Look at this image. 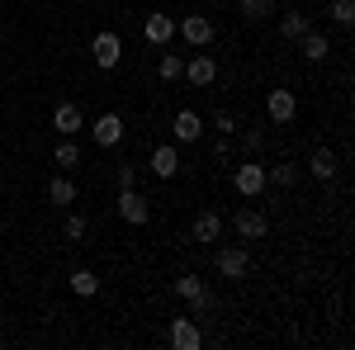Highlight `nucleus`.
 I'll return each mask as SVG.
<instances>
[{
  "instance_id": "nucleus-1",
  "label": "nucleus",
  "mask_w": 355,
  "mask_h": 350,
  "mask_svg": "<svg viewBox=\"0 0 355 350\" xmlns=\"http://www.w3.org/2000/svg\"><path fill=\"white\" fill-rule=\"evenodd\" d=\"M214 270L223 279H246L251 274V251L246 246H218L214 251Z\"/></svg>"
},
{
  "instance_id": "nucleus-2",
  "label": "nucleus",
  "mask_w": 355,
  "mask_h": 350,
  "mask_svg": "<svg viewBox=\"0 0 355 350\" xmlns=\"http://www.w3.org/2000/svg\"><path fill=\"white\" fill-rule=\"evenodd\" d=\"M232 189H237L242 199H261V189H266V166L246 157V161L232 170Z\"/></svg>"
},
{
  "instance_id": "nucleus-3",
  "label": "nucleus",
  "mask_w": 355,
  "mask_h": 350,
  "mask_svg": "<svg viewBox=\"0 0 355 350\" xmlns=\"http://www.w3.org/2000/svg\"><path fill=\"white\" fill-rule=\"evenodd\" d=\"M90 57L100 62V71H114V67H119V57H123L119 33H114V28H100V33L90 38Z\"/></svg>"
},
{
  "instance_id": "nucleus-4",
  "label": "nucleus",
  "mask_w": 355,
  "mask_h": 350,
  "mask_svg": "<svg viewBox=\"0 0 355 350\" xmlns=\"http://www.w3.org/2000/svg\"><path fill=\"white\" fill-rule=\"evenodd\" d=\"M166 341L175 350H199L204 346V331H199V317H175L171 331H166Z\"/></svg>"
},
{
  "instance_id": "nucleus-5",
  "label": "nucleus",
  "mask_w": 355,
  "mask_h": 350,
  "mask_svg": "<svg viewBox=\"0 0 355 350\" xmlns=\"http://www.w3.org/2000/svg\"><path fill=\"white\" fill-rule=\"evenodd\" d=\"M232 227H237L242 242H261V237L270 232V222H266L261 209H237V213H232Z\"/></svg>"
},
{
  "instance_id": "nucleus-6",
  "label": "nucleus",
  "mask_w": 355,
  "mask_h": 350,
  "mask_svg": "<svg viewBox=\"0 0 355 350\" xmlns=\"http://www.w3.org/2000/svg\"><path fill=\"white\" fill-rule=\"evenodd\" d=\"M266 114H270V123H294L299 95H294V90H270V95H266Z\"/></svg>"
},
{
  "instance_id": "nucleus-7",
  "label": "nucleus",
  "mask_w": 355,
  "mask_h": 350,
  "mask_svg": "<svg viewBox=\"0 0 355 350\" xmlns=\"http://www.w3.org/2000/svg\"><path fill=\"white\" fill-rule=\"evenodd\" d=\"M119 218H123V222H133V227H142V222L152 218V204H147L137 189H119Z\"/></svg>"
},
{
  "instance_id": "nucleus-8",
  "label": "nucleus",
  "mask_w": 355,
  "mask_h": 350,
  "mask_svg": "<svg viewBox=\"0 0 355 350\" xmlns=\"http://www.w3.org/2000/svg\"><path fill=\"white\" fill-rule=\"evenodd\" d=\"M180 38H185L190 48L214 43V19H209V15H185V19H180Z\"/></svg>"
},
{
  "instance_id": "nucleus-9",
  "label": "nucleus",
  "mask_w": 355,
  "mask_h": 350,
  "mask_svg": "<svg viewBox=\"0 0 355 350\" xmlns=\"http://www.w3.org/2000/svg\"><path fill=\"white\" fill-rule=\"evenodd\" d=\"M180 152H175V142H162L157 152H152V175L157 180H171V175H180Z\"/></svg>"
},
{
  "instance_id": "nucleus-10",
  "label": "nucleus",
  "mask_w": 355,
  "mask_h": 350,
  "mask_svg": "<svg viewBox=\"0 0 355 350\" xmlns=\"http://www.w3.org/2000/svg\"><path fill=\"white\" fill-rule=\"evenodd\" d=\"M90 133H95V147H119V137H123V119H119V114H100V119L90 123Z\"/></svg>"
},
{
  "instance_id": "nucleus-11",
  "label": "nucleus",
  "mask_w": 355,
  "mask_h": 350,
  "mask_svg": "<svg viewBox=\"0 0 355 350\" xmlns=\"http://www.w3.org/2000/svg\"><path fill=\"white\" fill-rule=\"evenodd\" d=\"M218 237H223V213H218V209H204V213L194 218V242L214 246Z\"/></svg>"
},
{
  "instance_id": "nucleus-12",
  "label": "nucleus",
  "mask_w": 355,
  "mask_h": 350,
  "mask_svg": "<svg viewBox=\"0 0 355 350\" xmlns=\"http://www.w3.org/2000/svg\"><path fill=\"white\" fill-rule=\"evenodd\" d=\"M81 123H85V119H81V109L71 105V100H62V105L53 109V128L62 137H76V133H81Z\"/></svg>"
},
{
  "instance_id": "nucleus-13",
  "label": "nucleus",
  "mask_w": 355,
  "mask_h": 350,
  "mask_svg": "<svg viewBox=\"0 0 355 350\" xmlns=\"http://www.w3.org/2000/svg\"><path fill=\"white\" fill-rule=\"evenodd\" d=\"M185 76H190V85H199V90H204V85H214V76H218V62H214L209 53H199V57H190V62H185Z\"/></svg>"
},
{
  "instance_id": "nucleus-14",
  "label": "nucleus",
  "mask_w": 355,
  "mask_h": 350,
  "mask_svg": "<svg viewBox=\"0 0 355 350\" xmlns=\"http://www.w3.org/2000/svg\"><path fill=\"white\" fill-rule=\"evenodd\" d=\"M142 33H147V43H152V48H162V43L175 38V19H171V15H147Z\"/></svg>"
},
{
  "instance_id": "nucleus-15",
  "label": "nucleus",
  "mask_w": 355,
  "mask_h": 350,
  "mask_svg": "<svg viewBox=\"0 0 355 350\" xmlns=\"http://www.w3.org/2000/svg\"><path fill=\"white\" fill-rule=\"evenodd\" d=\"M199 137H204V119L194 109H180L175 114V142H199Z\"/></svg>"
},
{
  "instance_id": "nucleus-16",
  "label": "nucleus",
  "mask_w": 355,
  "mask_h": 350,
  "mask_svg": "<svg viewBox=\"0 0 355 350\" xmlns=\"http://www.w3.org/2000/svg\"><path fill=\"white\" fill-rule=\"evenodd\" d=\"M308 175H313V180H331V175H336V152L318 147V152L308 157Z\"/></svg>"
},
{
  "instance_id": "nucleus-17",
  "label": "nucleus",
  "mask_w": 355,
  "mask_h": 350,
  "mask_svg": "<svg viewBox=\"0 0 355 350\" xmlns=\"http://www.w3.org/2000/svg\"><path fill=\"white\" fill-rule=\"evenodd\" d=\"M308 28H313V19H308V15H299V10H289V15H279V33H284L289 43H294V38H303Z\"/></svg>"
},
{
  "instance_id": "nucleus-18",
  "label": "nucleus",
  "mask_w": 355,
  "mask_h": 350,
  "mask_svg": "<svg viewBox=\"0 0 355 350\" xmlns=\"http://www.w3.org/2000/svg\"><path fill=\"white\" fill-rule=\"evenodd\" d=\"M299 43H303V57H308V62H327V53H331V48H327V38H322L318 28H308V33H303Z\"/></svg>"
},
{
  "instance_id": "nucleus-19",
  "label": "nucleus",
  "mask_w": 355,
  "mask_h": 350,
  "mask_svg": "<svg viewBox=\"0 0 355 350\" xmlns=\"http://www.w3.org/2000/svg\"><path fill=\"white\" fill-rule=\"evenodd\" d=\"M299 180V166L294 161H279V166H266V185H279V189H289Z\"/></svg>"
},
{
  "instance_id": "nucleus-20",
  "label": "nucleus",
  "mask_w": 355,
  "mask_h": 350,
  "mask_svg": "<svg viewBox=\"0 0 355 350\" xmlns=\"http://www.w3.org/2000/svg\"><path fill=\"white\" fill-rule=\"evenodd\" d=\"M48 199H53L57 209H67V204H76V185H71L67 175H53V185H48Z\"/></svg>"
},
{
  "instance_id": "nucleus-21",
  "label": "nucleus",
  "mask_w": 355,
  "mask_h": 350,
  "mask_svg": "<svg viewBox=\"0 0 355 350\" xmlns=\"http://www.w3.org/2000/svg\"><path fill=\"white\" fill-rule=\"evenodd\" d=\"M71 289H76L81 298L100 294V274H95V270H71Z\"/></svg>"
},
{
  "instance_id": "nucleus-22",
  "label": "nucleus",
  "mask_w": 355,
  "mask_h": 350,
  "mask_svg": "<svg viewBox=\"0 0 355 350\" xmlns=\"http://www.w3.org/2000/svg\"><path fill=\"white\" fill-rule=\"evenodd\" d=\"M175 294L185 298V303H194L199 294H209V284H204L199 274H180V279H175Z\"/></svg>"
},
{
  "instance_id": "nucleus-23",
  "label": "nucleus",
  "mask_w": 355,
  "mask_h": 350,
  "mask_svg": "<svg viewBox=\"0 0 355 350\" xmlns=\"http://www.w3.org/2000/svg\"><path fill=\"white\" fill-rule=\"evenodd\" d=\"M157 76H162V81H180V76H185V62H180L175 53H162V62H157Z\"/></svg>"
},
{
  "instance_id": "nucleus-24",
  "label": "nucleus",
  "mask_w": 355,
  "mask_h": 350,
  "mask_svg": "<svg viewBox=\"0 0 355 350\" xmlns=\"http://www.w3.org/2000/svg\"><path fill=\"white\" fill-rule=\"evenodd\" d=\"M331 24H341V28H351L355 24V0H331Z\"/></svg>"
},
{
  "instance_id": "nucleus-25",
  "label": "nucleus",
  "mask_w": 355,
  "mask_h": 350,
  "mask_svg": "<svg viewBox=\"0 0 355 350\" xmlns=\"http://www.w3.org/2000/svg\"><path fill=\"white\" fill-rule=\"evenodd\" d=\"M57 166H62V170H67V166H76L81 161V147H76V142H71V137H62V142H57Z\"/></svg>"
},
{
  "instance_id": "nucleus-26",
  "label": "nucleus",
  "mask_w": 355,
  "mask_h": 350,
  "mask_svg": "<svg viewBox=\"0 0 355 350\" xmlns=\"http://www.w3.org/2000/svg\"><path fill=\"white\" fill-rule=\"evenodd\" d=\"M237 5H242L246 19H270L275 15V0H237Z\"/></svg>"
},
{
  "instance_id": "nucleus-27",
  "label": "nucleus",
  "mask_w": 355,
  "mask_h": 350,
  "mask_svg": "<svg viewBox=\"0 0 355 350\" xmlns=\"http://www.w3.org/2000/svg\"><path fill=\"white\" fill-rule=\"evenodd\" d=\"M214 133H223V137L237 133V119H232V109H214Z\"/></svg>"
},
{
  "instance_id": "nucleus-28",
  "label": "nucleus",
  "mask_w": 355,
  "mask_h": 350,
  "mask_svg": "<svg viewBox=\"0 0 355 350\" xmlns=\"http://www.w3.org/2000/svg\"><path fill=\"white\" fill-rule=\"evenodd\" d=\"M114 180H119V189H137V166L123 161L119 170H114Z\"/></svg>"
},
{
  "instance_id": "nucleus-29",
  "label": "nucleus",
  "mask_w": 355,
  "mask_h": 350,
  "mask_svg": "<svg viewBox=\"0 0 355 350\" xmlns=\"http://www.w3.org/2000/svg\"><path fill=\"white\" fill-rule=\"evenodd\" d=\"M62 232H67V242H81V237H85V218L81 213H67V227H62Z\"/></svg>"
},
{
  "instance_id": "nucleus-30",
  "label": "nucleus",
  "mask_w": 355,
  "mask_h": 350,
  "mask_svg": "<svg viewBox=\"0 0 355 350\" xmlns=\"http://www.w3.org/2000/svg\"><path fill=\"white\" fill-rule=\"evenodd\" d=\"M242 147H246V157H251V152H261V147H266V133H261V128H246Z\"/></svg>"
},
{
  "instance_id": "nucleus-31",
  "label": "nucleus",
  "mask_w": 355,
  "mask_h": 350,
  "mask_svg": "<svg viewBox=\"0 0 355 350\" xmlns=\"http://www.w3.org/2000/svg\"><path fill=\"white\" fill-rule=\"evenodd\" d=\"M0 322H5V313H0Z\"/></svg>"
},
{
  "instance_id": "nucleus-32",
  "label": "nucleus",
  "mask_w": 355,
  "mask_h": 350,
  "mask_svg": "<svg viewBox=\"0 0 355 350\" xmlns=\"http://www.w3.org/2000/svg\"><path fill=\"white\" fill-rule=\"evenodd\" d=\"M0 10H5V0H0Z\"/></svg>"
}]
</instances>
